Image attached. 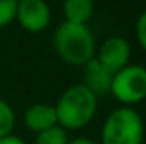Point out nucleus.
Instances as JSON below:
<instances>
[{
	"label": "nucleus",
	"instance_id": "13",
	"mask_svg": "<svg viewBox=\"0 0 146 144\" xmlns=\"http://www.w3.org/2000/svg\"><path fill=\"white\" fill-rule=\"evenodd\" d=\"M134 34H136L138 44L143 48V51L146 53V10H143V12L138 15V19H136Z\"/></svg>",
	"mask_w": 146,
	"mask_h": 144
},
{
	"label": "nucleus",
	"instance_id": "11",
	"mask_svg": "<svg viewBox=\"0 0 146 144\" xmlns=\"http://www.w3.org/2000/svg\"><path fill=\"white\" fill-rule=\"evenodd\" d=\"M66 131L61 129L60 126H54L44 132H39L34 139V144H68Z\"/></svg>",
	"mask_w": 146,
	"mask_h": 144
},
{
	"label": "nucleus",
	"instance_id": "15",
	"mask_svg": "<svg viewBox=\"0 0 146 144\" xmlns=\"http://www.w3.org/2000/svg\"><path fill=\"white\" fill-rule=\"evenodd\" d=\"M68 144H97V143L92 141V139H88V137H76V139L70 141Z\"/></svg>",
	"mask_w": 146,
	"mask_h": 144
},
{
	"label": "nucleus",
	"instance_id": "5",
	"mask_svg": "<svg viewBox=\"0 0 146 144\" xmlns=\"http://www.w3.org/2000/svg\"><path fill=\"white\" fill-rule=\"evenodd\" d=\"M15 19L27 32H42L51 22V9L42 0H21L17 2Z\"/></svg>",
	"mask_w": 146,
	"mask_h": 144
},
{
	"label": "nucleus",
	"instance_id": "3",
	"mask_svg": "<svg viewBox=\"0 0 146 144\" xmlns=\"http://www.w3.org/2000/svg\"><path fill=\"white\" fill-rule=\"evenodd\" d=\"M145 122L131 107L114 108L100 129V144H143Z\"/></svg>",
	"mask_w": 146,
	"mask_h": 144
},
{
	"label": "nucleus",
	"instance_id": "10",
	"mask_svg": "<svg viewBox=\"0 0 146 144\" xmlns=\"http://www.w3.org/2000/svg\"><path fill=\"white\" fill-rule=\"evenodd\" d=\"M15 126V112L9 102L0 98V139L12 134Z\"/></svg>",
	"mask_w": 146,
	"mask_h": 144
},
{
	"label": "nucleus",
	"instance_id": "6",
	"mask_svg": "<svg viewBox=\"0 0 146 144\" xmlns=\"http://www.w3.org/2000/svg\"><path fill=\"white\" fill-rule=\"evenodd\" d=\"M129 58H131V46L127 39L121 36L107 37L95 53V59L112 75L126 68L129 65Z\"/></svg>",
	"mask_w": 146,
	"mask_h": 144
},
{
	"label": "nucleus",
	"instance_id": "14",
	"mask_svg": "<svg viewBox=\"0 0 146 144\" xmlns=\"http://www.w3.org/2000/svg\"><path fill=\"white\" fill-rule=\"evenodd\" d=\"M0 144H26V143H24L19 136H12V134H10V136H7V137H2V139H0Z\"/></svg>",
	"mask_w": 146,
	"mask_h": 144
},
{
	"label": "nucleus",
	"instance_id": "9",
	"mask_svg": "<svg viewBox=\"0 0 146 144\" xmlns=\"http://www.w3.org/2000/svg\"><path fill=\"white\" fill-rule=\"evenodd\" d=\"M94 3L90 0H66L63 3L65 20L72 24L87 26L88 20L94 17Z\"/></svg>",
	"mask_w": 146,
	"mask_h": 144
},
{
	"label": "nucleus",
	"instance_id": "2",
	"mask_svg": "<svg viewBox=\"0 0 146 144\" xmlns=\"http://www.w3.org/2000/svg\"><path fill=\"white\" fill-rule=\"evenodd\" d=\"M53 46L56 49V54L65 63L75 66H85L95 58L97 53L95 37L90 27L66 20L56 27L53 34Z\"/></svg>",
	"mask_w": 146,
	"mask_h": 144
},
{
	"label": "nucleus",
	"instance_id": "8",
	"mask_svg": "<svg viewBox=\"0 0 146 144\" xmlns=\"http://www.w3.org/2000/svg\"><path fill=\"white\" fill-rule=\"evenodd\" d=\"M24 124L33 132H44L54 126H58L54 105L49 104H34L24 112Z\"/></svg>",
	"mask_w": 146,
	"mask_h": 144
},
{
	"label": "nucleus",
	"instance_id": "1",
	"mask_svg": "<svg viewBox=\"0 0 146 144\" xmlns=\"http://www.w3.org/2000/svg\"><path fill=\"white\" fill-rule=\"evenodd\" d=\"M97 105L99 98L87 87H83L82 83L73 85L60 95L54 105L58 126L65 131L83 129L95 117Z\"/></svg>",
	"mask_w": 146,
	"mask_h": 144
},
{
	"label": "nucleus",
	"instance_id": "4",
	"mask_svg": "<svg viewBox=\"0 0 146 144\" xmlns=\"http://www.w3.org/2000/svg\"><path fill=\"white\" fill-rule=\"evenodd\" d=\"M110 95L124 107L136 105L146 98V68L139 65H127L114 73L110 83Z\"/></svg>",
	"mask_w": 146,
	"mask_h": 144
},
{
	"label": "nucleus",
	"instance_id": "7",
	"mask_svg": "<svg viewBox=\"0 0 146 144\" xmlns=\"http://www.w3.org/2000/svg\"><path fill=\"white\" fill-rule=\"evenodd\" d=\"M112 73L106 70L95 58L88 61L83 66V87H87L97 98L110 93V83H112Z\"/></svg>",
	"mask_w": 146,
	"mask_h": 144
},
{
	"label": "nucleus",
	"instance_id": "12",
	"mask_svg": "<svg viewBox=\"0 0 146 144\" xmlns=\"http://www.w3.org/2000/svg\"><path fill=\"white\" fill-rule=\"evenodd\" d=\"M17 2L15 0H0V29L7 27L12 20H15Z\"/></svg>",
	"mask_w": 146,
	"mask_h": 144
}]
</instances>
